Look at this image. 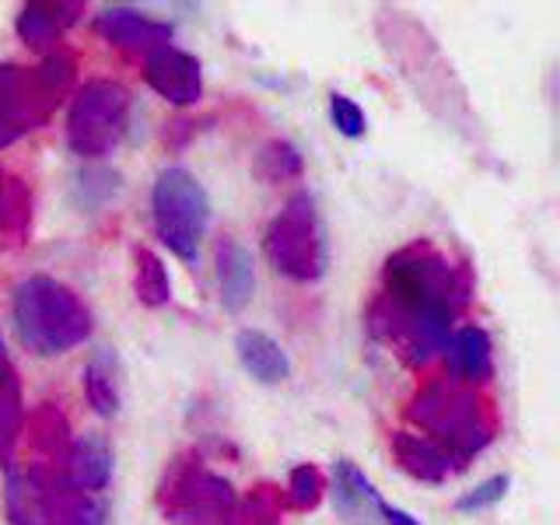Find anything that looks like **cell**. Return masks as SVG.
<instances>
[{
  "label": "cell",
  "instance_id": "4316f807",
  "mask_svg": "<svg viewBox=\"0 0 560 525\" xmlns=\"http://www.w3.org/2000/svg\"><path fill=\"white\" fill-rule=\"evenodd\" d=\"M119 192V175L109 168H81L74 175V200L84 210H95L102 207L109 197Z\"/></svg>",
  "mask_w": 560,
  "mask_h": 525
},
{
  "label": "cell",
  "instance_id": "ac0fdd59",
  "mask_svg": "<svg viewBox=\"0 0 560 525\" xmlns=\"http://www.w3.org/2000/svg\"><path fill=\"white\" fill-rule=\"evenodd\" d=\"M60 472L74 490L98 494V490H105L113 480V448H109V442H105L102 434L74 438L70 448H67V459H63Z\"/></svg>",
  "mask_w": 560,
  "mask_h": 525
},
{
  "label": "cell",
  "instance_id": "83f0119b",
  "mask_svg": "<svg viewBox=\"0 0 560 525\" xmlns=\"http://www.w3.org/2000/svg\"><path fill=\"white\" fill-rule=\"evenodd\" d=\"M4 232L18 242H25L32 232V189L25 179H14L11 175V186H8V228Z\"/></svg>",
  "mask_w": 560,
  "mask_h": 525
},
{
  "label": "cell",
  "instance_id": "5bb4252c",
  "mask_svg": "<svg viewBox=\"0 0 560 525\" xmlns=\"http://www.w3.org/2000/svg\"><path fill=\"white\" fill-rule=\"evenodd\" d=\"M84 14V4H70V0H32L18 14V39L35 52H49L60 49L63 32Z\"/></svg>",
  "mask_w": 560,
  "mask_h": 525
},
{
  "label": "cell",
  "instance_id": "3957f363",
  "mask_svg": "<svg viewBox=\"0 0 560 525\" xmlns=\"http://www.w3.org/2000/svg\"><path fill=\"white\" fill-rule=\"evenodd\" d=\"M11 315L18 340L35 358H60L92 337V308L63 280L32 273L14 284Z\"/></svg>",
  "mask_w": 560,
  "mask_h": 525
},
{
  "label": "cell",
  "instance_id": "e0dca14e",
  "mask_svg": "<svg viewBox=\"0 0 560 525\" xmlns=\"http://www.w3.org/2000/svg\"><path fill=\"white\" fill-rule=\"evenodd\" d=\"M385 445H389V455L393 463L407 472L410 480L417 483H445L455 469V463L448 455L438 448L434 442H428L424 434H413V431H389L385 438Z\"/></svg>",
  "mask_w": 560,
  "mask_h": 525
},
{
  "label": "cell",
  "instance_id": "52a82bcc",
  "mask_svg": "<svg viewBox=\"0 0 560 525\" xmlns=\"http://www.w3.org/2000/svg\"><path fill=\"white\" fill-rule=\"evenodd\" d=\"M262 253H267L270 267L284 280H294V284H315L326 273V232L308 192H294L284 210L267 224Z\"/></svg>",
  "mask_w": 560,
  "mask_h": 525
},
{
  "label": "cell",
  "instance_id": "d6986e66",
  "mask_svg": "<svg viewBox=\"0 0 560 525\" xmlns=\"http://www.w3.org/2000/svg\"><path fill=\"white\" fill-rule=\"evenodd\" d=\"M332 508L354 525H372L382 508L378 490L350 459H340L337 469H332Z\"/></svg>",
  "mask_w": 560,
  "mask_h": 525
},
{
  "label": "cell",
  "instance_id": "603a6c76",
  "mask_svg": "<svg viewBox=\"0 0 560 525\" xmlns=\"http://www.w3.org/2000/svg\"><path fill=\"white\" fill-rule=\"evenodd\" d=\"M133 294H137V302L148 308H162L172 298L168 267L151 245H133Z\"/></svg>",
  "mask_w": 560,
  "mask_h": 525
},
{
  "label": "cell",
  "instance_id": "ffe728a7",
  "mask_svg": "<svg viewBox=\"0 0 560 525\" xmlns=\"http://www.w3.org/2000/svg\"><path fill=\"white\" fill-rule=\"evenodd\" d=\"M235 354L242 368L262 385H280L291 375L288 350L280 347L273 337H267L262 329H238L235 332Z\"/></svg>",
  "mask_w": 560,
  "mask_h": 525
},
{
  "label": "cell",
  "instance_id": "1f68e13d",
  "mask_svg": "<svg viewBox=\"0 0 560 525\" xmlns=\"http://www.w3.org/2000/svg\"><path fill=\"white\" fill-rule=\"evenodd\" d=\"M378 515H382L385 522H389V525H420L413 515L402 512V508H393V504H385V501H382V508H378Z\"/></svg>",
  "mask_w": 560,
  "mask_h": 525
},
{
  "label": "cell",
  "instance_id": "44dd1931",
  "mask_svg": "<svg viewBox=\"0 0 560 525\" xmlns=\"http://www.w3.org/2000/svg\"><path fill=\"white\" fill-rule=\"evenodd\" d=\"M84 396L98 417H116L122 402V372L113 347H98L84 364Z\"/></svg>",
  "mask_w": 560,
  "mask_h": 525
},
{
  "label": "cell",
  "instance_id": "836d02e7",
  "mask_svg": "<svg viewBox=\"0 0 560 525\" xmlns=\"http://www.w3.org/2000/svg\"><path fill=\"white\" fill-rule=\"evenodd\" d=\"M11 368V358H8V347H4V337H0V378H4V372Z\"/></svg>",
  "mask_w": 560,
  "mask_h": 525
},
{
  "label": "cell",
  "instance_id": "2e32d148",
  "mask_svg": "<svg viewBox=\"0 0 560 525\" xmlns=\"http://www.w3.org/2000/svg\"><path fill=\"white\" fill-rule=\"evenodd\" d=\"M445 354H448V375L455 382L480 389V385L494 378V343H490V332L477 323L455 329Z\"/></svg>",
  "mask_w": 560,
  "mask_h": 525
},
{
  "label": "cell",
  "instance_id": "f1b7e54d",
  "mask_svg": "<svg viewBox=\"0 0 560 525\" xmlns=\"http://www.w3.org/2000/svg\"><path fill=\"white\" fill-rule=\"evenodd\" d=\"M4 515L11 525H39V515H35V504L28 498V490L22 483L14 469H8V480H4Z\"/></svg>",
  "mask_w": 560,
  "mask_h": 525
},
{
  "label": "cell",
  "instance_id": "d6a6232c",
  "mask_svg": "<svg viewBox=\"0 0 560 525\" xmlns=\"http://www.w3.org/2000/svg\"><path fill=\"white\" fill-rule=\"evenodd\" d=\"M8 186H11V175L0 165V232L8 228Z\"/></svg>",
  "mask_w": 560,
  "mask_h": 525
},
{
  "label": "cell",
  "instance_id": "ba28073f",
  "mask_svg": "<svg viewBox=\"0 0 560 525\" xmlns=\"http://www.w3.org/2000/svg\"><path fill=\"white\" fill-rule=\"evenodd\" d=\"M154 232L162 245L183 262L200 259V242L210 224V197L203 183L183 165H172L158 175L151 189Z\"/></svg>",
  "mask_w": 560,
  "mask_h": 525
},
{
  "label": "cell",
  "instance_id": "4dcf8cb0",
  "mask_svg": "<svg viewBox=\"0 0 560 525\" xmlns=\"http://www.w3.org/2000/svg\"><path fill=\"white\" fill-rule=\"evenodd\" d=\"M508 487H512V477H508V472H498V477H490V480L477 483L472 490H466V494L455 501V508H459V512H466V515L487 512V508H494L508 494Z\"/></svg>",
  "mask_w": 560,
  "mask_h": 525
},
{
  "label": "cell",
  "instance_id": "8fae6325",
  "mask_svg": "<svg viewBox=\"0 0 560 525\" xmlns=\"http://www.w3.org/2000/svg\"><path fill=\"white\" fill-rule=\"evenodd\" d=\"M144 81L154 95H162L172 105H192L203 95V67L200 60L186 49H154L151 57H144Z\"/></svg>",
  "mask_w": 560,
  "mask_h": 525
},
{
  "label": "cell",
  "instance_id": "d4e9b609",
  "mask_svg": "<svg viewBox=\"0 0 560 525\" xmlns=\"http://www.w3.org/2000/svg\"><path fill=\"white\" fill-rule=\"evenodd\" d=\"M284 494H280L277 483H256L245 501H238V512H235V525H280V515H284Z\"/></svg>",
  "mask_w": 560,
  "mask_h": 525
},
{
  "label": "cell",
  "instance_id": "6da1fadb",
  "mask_svg": "<svg viewBox=\"0 0 560 525\" xmlns=\"http://www.w3.org/2000/svg\"><path fill=\"white\" fill-rule=\"evenodd\" d=\"M402 413L413 428L424 431L428 442L448 455L459 472L494 442L501 428L494 399L472 385L455 382L452 375L420 382Z\"/></svg>",
  "mask_w": 560,
  "mask_h": 525
},
{
  "label": "cell",
  "instance_id": "9c48e42d",
  "mask_svg": "<svg viewBox=\"0 0 560 525\" xmlns=\"http://www.w3.org/2000/svg\"><path fill=\"white\" fill-rule=\"evenodd\" d=\"M364 329L375 343L389 347L393 354L420 372L438 354H445L452 340V319L431 312H417L389 294H375L364 308Z\"/></svg>",
  "mask_w": 560,
  "mask_h": 525
},
{
  "label": "cell",
  "instance_id": "5b68a950",
  "mask_svg": "<svg viewBox=\"0 0 560 525\" xmlns=\"http://www.w3.org/2000/svg\"><path fill=\"white\" fill-rule=\"evenodd\" d=\"M154 504L168 522L179 525H221L238 512V494L221 472L210 469L197 448L179 452L162 469Z\"/></svg>",
  "mask_w": 560,
  "mask_h": 525
},
{
  "label": "cell",
  "instance_id": "277c9868",
  "mask_svg": "<svg viewBox=\"0 0 560 525\" xmlns=\"http://www.w3.org/2000/svg\"><path fill=\"white\" fill-rule=\"evenodd\" d=\"M74 88L78 57L63 46L43 57L39 67L0 63V151L43 130Z\"/></svg>",
  "mask_w": 560,
  "mask_h": 525
},
{
  "label": "cell",
  "instance_id": "7a4b0ae2",
  "mask_svg": "<svg viewBox=\"0 0 560 525\" xmlns=\"http://www.w3.org/2000/svg\"><path fill=\"white\" fill-rule=\"evenodd\" d=\"M382 294L455 323V315L477 294V280H472V267L466 259H452L431 238H413L385 256Z\"/></svg>",
  "mask_w": 560,
  "mask_h": 525
},
{
  "label": "cell",
  "instance_id": "7402d4cb",
  "mask_svg": "<svg viewBox=\"0 0 560 525\" xmlns=\"http://www.w3.org/2000/svg\"><path fill=\"white\" fill-rule=\"evenodd\" d=\"M25 393H22V378H18V368L11 364L4 378H0V469H14V448L22 442V428H25Z\"/></svg>",
  "mask_w": 560,
  "mask_h": 525
},
{
  "label": "cell",
  "instance_id": "cb8c5ba5",
  "mask_svg": "<svg viewBox=\"0 0 560 525\" xmlns=\"http://www.w3.org/2000/svg\"><path fill=\"white\" fill-rule=\"evenodd\" d=\"M302 172H305V158L298 151V144H291L284 137L267 140L253 158V175L267 186L294 183V179H302Z\"/></svg>",
  "mask_w": 560,
  "mask_h": 525
},
{
  "label": "cell",
  "instance_id": "7c38bea8",
  "mask_svg": "<svg viewBox=\"0 0 560 525\" xmlns=\"http://www.w3.org/2000/svg\"><path fill=\"white\" fill-rule=\"evenodd\" d=\"M95 32L109 46L127 49V52H144V57H151L154 49L172 46V35H175L168 22H158V18H148L133 8H105L95 18Z\"/></svg>",
  "mask_w": 560,
  "mask_h": 525
},
{
  "label": "cell",
  "instance_id": "f546056e",
  "mask_svg": "<svg viewBox=\"0 0 560 525\" xmlns=\"http://www.w3.org/2000/svg\"><path fill=\"white\" fill-rule=\"evenodd\" d=\"M329 119H332V127H337L350 140L364 137V130H368L364 109L350 95H343V92H332L329 95Z\"/></svg>",
  "mask_w": 560,
  "mask_h": 525
},
{
  "label": "cell",
  "instance_id": "484cf974",
  "mask_svg": "<svg viewBox=\"0 0 560 525\" xmlns=\"http://www.w3.org/2000/svg\"><path fill=\"white\" fill-rule=\"evenodd\" d=\"M326 490L329 487H326L323 469L312 466V463H302V466H294L291 477H288L284 508H288V512H315V508L323 504Z\"/></svg>",
  "mask_w": 560,
  "mask_h": 525
},
{
  "label": "cell",
  "instance_id": "4fadbf2b",
  "mask_svg": "<svg viewBox=\"0 0 560 525\" xmlns=\"http://www.w3.org/2000/svg\"><path fill=\"white\" fill-rule=\"evenodd\" d=\"M214 277L221 291V308L238 315L256 294V262L253 253L235 235L214 238Z\"/></svg>",
  "mask_w": 560,
  "mask_h": 525
},
{
  "label": "cell",
  "instance_id": "8992f818",
  "mask_svg": "<svg viewBox=\"0 0 560 525\" xmlns=\"http://www.w3.org/2000/svg\"><path fill=\"white\" fill-rule=\"evenodd\" d=\"M130 92L113 78H88L67 109V148L84 162L113 154L130 127Z\"/></svg>",
  "mask_w": 560,
  "mask_h": 525
},
{
  "label": "cell",
  "instance_id": "30bf717a",
  "mask_svg": "<svg viewBox=\"0 0 560 525\" xmlns=\"http://www.w3.org/2000/svg\"><path fill=\"white\" fill-rule=\"evenodd\" d=\"M22 483L35 504L39 525H105V504L95 494L70 487L60 469L28 466Z\"/></svg>",
  "mask_w": 560,
  "mask_h": 525
},
{
  "label": "cell",
  "instance_id": "9a60e30c",
  "mask_svg": "<svg viewBox=\"0 0 560 525\" xmlns=\"http://www.w3.org/2000/svg\"><path fill=\"white\" fill-rule=\"evenodd\" d=\"M22 438L32 452V466H46V469H60L70 442H74V438H70V420L57 402L32 407V413H25Z\"/></svg>",
  "mask_w": 560,
  "mask_h": 525
}]
</instances>
